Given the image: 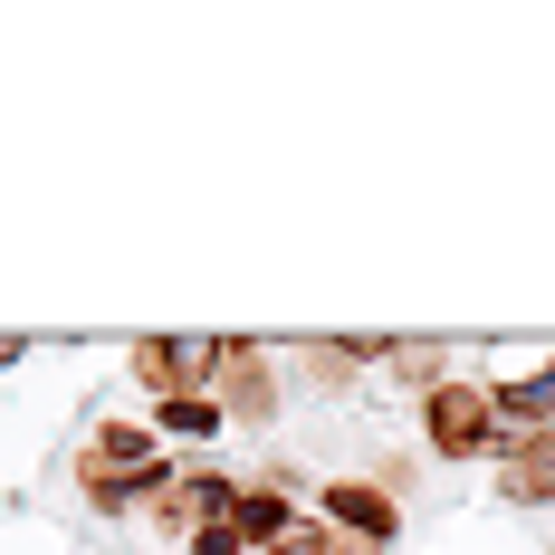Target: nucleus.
Returning <instances> with one entry per match:
<instances>
[{
	"instance_id": "16",
	"label": "nucleus",
	"mask_w": 555,
	"mask_h": 555,
	"mask_svg": "<svg viewBox=\"0 0 555 555\" xmlns=\"http://www.w3.org/2000/svg\"><path fill=\"white\" fill-rule=\"evenodd\" d=\"M335 555H392V546H374V537H335Z\"/></svg>"
},
{
	"instance_id": "14",
	"label": "nucleus",
	"mask_w": 555,
	"mask_h": 555,
	"mask_svg": "<svg viewBox=\"0 0 555 555\" xmlns=\"http://www.w3.org/2000/svg\"><path fill=\"white\" fill-rule=\"evenodd\" d=\"M269 555H335V527L317 517V507H307V517H297V527H287V537H278Z\"/></svg>"
},
{
	"instance_id": "8",
	"label": "nucleus",
	"mask_w": 555,
	"mask_h": 555,
	"mask_svg": "<svg viewBox=\"0 0 555 555\" xmlns=\"http://www.w3.org/2000/svg\"><path fill=\"white\" fill-rule=\"evenodd\" d=\"M144 422H154V441H164L172 460H192V450H211L230 431V422H221V392H164V402H144Z\"/></svg>"
},
{
	"instance_id": "11",
	"label": "nucleus",
	"mask_w": 555,
	"mask_h": 555,
	"mask_svg": "<svg viewBox=\"0 0 555 555\" xmlns=\"http://www.w3.org/2000/svg\"><path fill=\"white\" fill-rule=\"evenodd\" d=\"M297 517H307V507L287 499V489H259V479H249V489H240V507H230V537H240L249 555H269L278 537L297 527Z\"/></svg>"
},
{
	"instance_id": "2",
	"label": "nucleus",
	"mask_w": 555,
	"mask_h": 555,
	"mask_svg": "<svg viewBox=\"0 0 555 555\" xmlns=\"http://www.w3.org/2000/svg\"><path fill=\"white\" fill-rule=\"evenodd\" d=\"M422 441H431V460H489L499 469V402H489V384L479 374H450L441 392H422Z\"/></svg>"
},
{
	"instance_id": "12",
	"label": "nucleus",
	"mask_w": 555,
	"mask_h": 555,
	"mask_svg": "<svg viewBox=\"0 0 555 555\" xmlns=\"http://www.w3.org/2000/svg\"><path fill=\"white\" fill-rule=\"evenodd\" d=\"M384 374L412 392V402H422V392H441V384H450V335H392Z\"/></svg>"
},
{
	"instance_id": "9",
	"label": "nucleus",
	"mask_w": 555,
	"mask_h": 555,
	"mask_svg": "<svg viewBox=\"0 0 555 555\" xmlns=\"http://www.w3.org/2000/svg\"><path fill=\"white\" fill-rule=\"evenodd\" d=\"M499 499L507 507H555V431H527V441L499 450Z\"/></svg>"
},
{
	"instance_id": "10",
	"label": "nucleus",
	"mask_w": 555,
	"mask_h": 555,
	"mask_svg": "<svg viewBox=\"0 0 555 555\" xmlns=\"http://www.w3.org/2000/svg\"><path fill=\"white\" fill-rule=\"evenodd\" d=\"M489 402H499V431H507V441L555 431V364H537V374H499V384H489Z\"/></svg>"
},
{
	"instance_id": "17",
	"label": "nucleus",
	"mask_w": 555,
	"mask_h": 555,
	"mask_svg": "<svg viewBox=\"0 0 555 555\" xmlns=\"http://www.w3.org/2000/svg\"><path fill=\"white\" fill-rule=\"evenodd\" d=\"M20 354H29V335H0V364H20Z\"/></svg>"
},
{
	"instance_id": "5",
	"label": "nucleus",
	"mask_w": 555,
	"mask_h": 555,
	"mask_svg": "<svg viewBox=\"0 0 555 555\" xmlns=\"http://www.w3.org/2000/svg\"><path fill=\"white\" fill-rule=\"evenodd\" d=\"M278 412H287V374L269 364V345L230 335V354H221V422L230 431H269Z\"/></svg>"
},
{
	"instance_id": "13",
	"label": "nucleus",
	"mask_w": 555,
	"mask_h": 555,
	"mask_svg": "<svg viewBox=\"0 0 555 555\" xmlns=\"http://www.w3.org/2000/svg\"><path fill=\"white\" fill-rule=\"evenodd\" d=\"M364 479H374V489H384V499L402 507V499H412V489H422V460H412V450H384V460H374Z\"/></svg>"
},
{
	"instance_id": "3",
	"label": "nucleus",
	"mask_w": 555,
	"mask_h": 555,
	"mask_svg": "<svg viewBox=\"0 0 555 555\" xmlns=\"http://www.w3.org/2000/svg\"><path fill=\"white\" fill-rule=\"evenodd\" d=\"M221 354H230V335H134L125 374L144 384V402H164V392H221Z\"/></svg>"
},
{
	"instance_id": "7",
	"label": "nucleus",
	"mask_w": 555,
	"mask_h": 555,
	"mask_svg": "<svg viewBox=\"0 0 555 555\" xmlns=\"http://www.w3.org/2000/svg\"><path fill=\"white\" fill-rule=\"evenodd\" d=\"M317 517L335 537H374V546H402V507L374 489V479H326L317 489Z\"/></svg>"
},
{
	"instance_id": "4",
	"label": "nucleus",
	"mask_w": 555,
	"mask_h": 555,
	"mask_svg": "<svg viewBox=\"0 0 555 555\" xmlns=\"http://www.w3.org/2000/svg\"><path fill=\"white\" fill-rule=\"evenodd\" d=\"M240 489H249V479H230V469H202V460H182L164 489L144 499V527H164V537H182V546H192L202 527H230Z\"/></svg>"
},
{
	"instance_id": "6",
	"label": "nucleus",
	"mask_w": 555,
	"mask_h": 555,
	"mask_svg": "<svg viewBox=\"0 0 555 555\" xmlns=\"http://www.w3.org/2000/svg\"><path fill=\"white\" fill-rule=\"evenodd\" d=\"M392 354V335H307L297 345V392H354V374H374Z\"/></svg>"
},
{
	"instance_id": "15",
	"label": "nucleus",
	"mask_w": 555,
	"mask_h": 555,
	"mask_svg": "<svg viewBox=\"0 0 555 555\" xmlns=\"http://www.w3.org/2000/svg\"><path fill=\"white\" fill-rule=\"evenodd\" d=\"M192 555H249V546H240L230 527H202V537H192Z\"/></svg>"
},
{
	"instance_id": "1",
	"label": "nucleus",
	"mask_w": 555,
	"mask_h": 555,
	"mask_svg": "<svg viewBox=\"0 0 555 555\" xmlns=\"http://www.w3.org/2000/svg\"><path fill=\"white\" fill-rule=\"evenodd\" d=\"M172 469H182V460L154 441V422H96L87 450H77V489H87L96 517H144V499L164 489Z\"/></svg>"
}]
</instances>
